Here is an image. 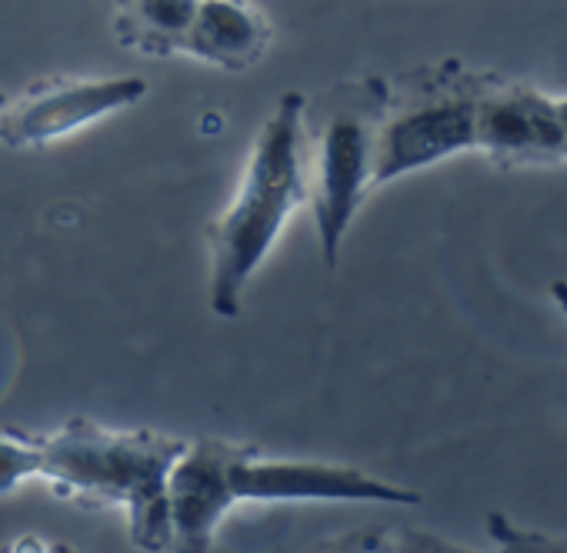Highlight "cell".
Segmentation results:
<instances>
[{
	"label": "cell",
	"instance_id": "1",
	"mask_svg": "<svg viewBox=\"0 0 567 553\" xmlns=\"http://www.w3.org/2000/svg\"><path fill=\"white\" fill-rule=\"evenodd\" d=\"M301 114L305 94L298 91L284 94L274 104L270 117L254 137L237 194L207 227V301L224 321L240 314L250 276L277 243L284 223L308 204Z\"/></svg>",
	"mask_w": 567,
	"mask_h": 553
},
{
	"label": "cell",
	"instance_id": "2",
	"mask_svg": "<svg viewBox=\"0 0 567 553\" xmlns=\"http://www.w3.org/2000/svg\"><path fill=\"white\" fill-rule=\"evenodd\" d=\"M184 447V437L164 430H124L74 417L44 434L41 480L64 500L121 510L134 546L167 550L174 546L167 473Z\"/></svg>",
	"mask_w": 567,
	"mask_h": 553
},
{
	"label": "cell",
	"instance_id": "3",
	"mask_svg": "<svg viewBox=\"0 0 567 553\" xmlns=\"http://www.w3.org/2000/svg\"><path fill=\"white\" fill-rule=\"evenodd\" d=\"M384 107L388 81L381 77L341 81L315 101L305 97L301 137L308 207L315 213V230L328 267H338L341 243L364 197L374 190V154Z\"/></svg>",
	"mask_w": 567,
	"mask_h": 553
},
{
	"label": "cell",
	"instance_id": "4",
	"mask_svg": "<svg viewBox=\"0 0 567 553\" xmlns=\"http://www.w3.org/2000/svg\"><path fill=\"white\" fill-rule=\"evenodd\" d=\"M484 81L457 61L424 67L388 84V107L378 131L374 190L474 147V114Z\"/></svg>",
	"mask_w": 567,
	"mask_h": 553
},
{
	"label": "cell",
	"instance_id": "5",
	"mask_svg": "<svg viewBox=\"0 0 567 553\" xmlns=\"http://www.w3.org/2000/svg\"><path fill=\"white\" fill-rule=\"evenodd\" d=\"M227 487L237 503H388L414 507L417 490L374 477L351 463L305 460V457H267L244 444L227 467Z\"/></svg>",
	"mask_w": 567,
	"mask_h": 553
},
{
	"label": "cell",
	"instance_id": "6",
	"mask_svg": "<svg viewBox=\"0 0 567 553\" xmlns=\"http://www.w3.org/2000/svg\"><path fill=\"white\" fill-rule=\"evenodd\" d=\"M147 81L124 77H51L34 81L0 107V144L11 150H34L78 134L137 101H144Z\"/></svg>",
	"mask_w": 567,
	"mask_h": 553
},
{
	"label": "cell",
	"instance_id": "7",
	"mask_svg": "<svg viewBox=\"0 0 567 553\" xmlns=\"http://www.w3.org/2000/svg\"><path fill=\"white\" fill-rule=\"evenodd\" d=\"M474 147L501 167L564 160L554 101L527 84H484L474 114Z\"/></svg>",
	"mask_w": 567,
	"mask_h": 553
},
{
	"label": "cell",
	"instance_id": "8",
	"mask_svg": "<svg viewBox=\"0 0 567 553\" xmlns=\"http://www.w3.org/2000/svg\"><path fill=\"white\" fill-rule=\"evenodd\" d=\"M244 444L200 437L187 440L181 457L167 473V513L174 530V546L204 553L214 546L220 520L234 510L227 487V467Z\"/></svg>",
	"mask_w": 567,
	"mask_h": 553
},
{
	"label": "cell",
	"instance_id": "9",
	"mask_svg": "<svg viewBox=\"0 0 567 553\" xmlns=\"http://www.w3.org/2000/svg\"><path fill=\"white\" fill-rule=\"evenodd\" d=\"M270 48L267 18L247 0H197L194 21L184 38V54L240 74L264 61Z\"/></svg>",
	"mask_w": 567,
	"mask_h": 553
},
{
	"label": "cell",
	"instance_id": "10",
	"mask_svg": "<svg viewBox=\"0 0 567 553\" xmlns=\"http://www.w3.org/2000/svg\"><path fill=\"white\" fill-rule=\"evenodd\" d=\"M197 0H117V41L147 58L184 54Z\"/></svg>",
	"mask_w": 567,
	"mask_h": 553
},
{
	"label": "cell",
	"instance_id": "11",
	"mask_svg": "<svg viewBox=\"0 0 567 553\" xmlns=\"http://www.w3.org/2000/svg\"><path fill=\"white\" fill-rule=\"evenodd\" d=\"M44 434L0 427V497H11L24 480L41 477Z\"/></svg>",
	"mask_w": 567,
	"mask_h": 553
},
{
	"label": "cell",
	"instance_id": "12",
	"mask_svg": "<svg viewBox=\"0 0 567 553\" xmlns=\"http://www.w3.org/2000/svg\"><path fill=\"white\" fill-rule=\"evenodd\" d=\"M550 301L560 307V314L567 317V281H554L550 284Z\"/></svg>",
	"mask_w": 567,
	"mask_h": 553
},
{
	"label": "cell",
	"instance_id": "13",
	"mask_svg": "<svg viewBox=\"0 0 567 553\" xmlns=\"http://www.w3.org/2000/svg\"><path fill=\"white\" fill-rule=\"evenodd\" d=\"M554 111H557V121H560V134H564V160H567V97L554 101Z\"/></svg>",
	"mask_w": 567,
	"mask_h": 553
},
{
	"label": "cell",
	"instance_id": "14",
	"mask_svg": "<svg viewBox=\"0 0 567 553\" xmlns=\"http://www.w3.org/2000/svg\"><path fill=\"white\" fill-rule=\"evenodd\" d=\"M8 104V94H0V107H4Z\"/></svg>",
	"mask_w": 567,
	"mask_h": 553
}]
</instances>
